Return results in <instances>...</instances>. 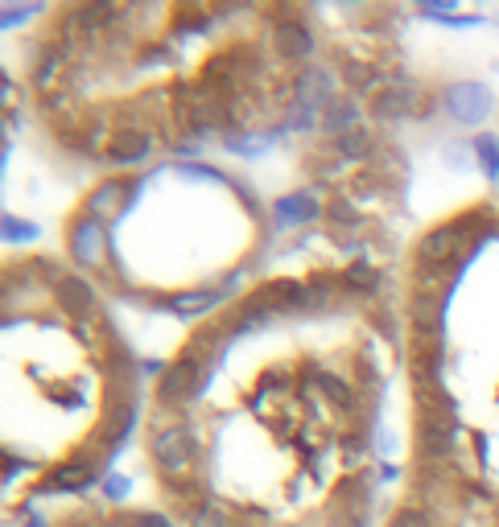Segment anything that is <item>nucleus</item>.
Wrapping results in <instances>:
<instances>
[{"label":"nucleus","mask_w":499,"mask_h":527,"mask_svg":"<svg viewBox=\"0 0 499 527\" xmlns=\"http://www.w3.org/2000/svg\"><path fill=\"white\" fill-rule=\"evenodd\" d=\"M396 260L302 248L165 350L137 462L178 527H380L396 458Z\"/></svg>","instance_id":"1"},{"label":"nucleus","mask_w":499,"mask_h":527,"mask_svg":"<svg viewBox=\"0 0 499 527\" xmlns=\"http://www.w3.org/2000/svg\"><path fill=\"white\" fill-rule=\"evenodd\" d=\"M13 33L9 120L87 178L170 157L252 165L409 70L396 5L62 0ZM293 202V194H289Z\"/></svg>","instance_id":"2"},{"label":"nucleus","mask_w":499,"mask_h":527,"mask_svg":"<svg viewBox=\"0 0 499 527\" xmlns=\"http://www.w3.org/2000/svg\"><path fill=\"white\" fill-rule=\"evenodd\" d=\"M401 388L380 527H499V186L396 256Z\"/></svg>","instance_id":"3"},{"label":"nucleus","mask_w":499,"mask_h":527,"mask_svg":"<svg viewBox=\"0 0 499 527\" xmlns=\"http://www.w3.org/2000/svg\"><path fill=\"white\" fill-rule=\"evenodd\" d=\"M149 379L116 305L58 248L0 264V507L95 495L137 441Z\"/></svg>","instance_id":"4"},{"label":"nucleus","mask_w":499,"mask_h":527,"mask_svg":"<svg viewBox=\"0 0 499 527\" xmlns=\"http://www.w3.org/2000/svg\"><path fill=\"white\" fill-rule=\"evenodd\" d=\"M285 206L240 161L170 157L87 178L58 252L116 309L203 318L289 252Z\"/></svg>","instance_id":"5"},{"label":"nucleus","mask_w":499,"mask_h":527,"mask_svg":"<svg viewBox=\"0 0 499 527\" xmlns=\"http://www.w3.org/2000/svg\"><path fill=\"white\" fill-rule=\"evenodd\" d=\"M42 527H178L153 499H120V495H83L50 507Z\"/></svg>","instance_id":"6"}]
</instances>
